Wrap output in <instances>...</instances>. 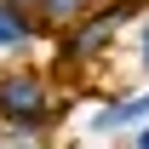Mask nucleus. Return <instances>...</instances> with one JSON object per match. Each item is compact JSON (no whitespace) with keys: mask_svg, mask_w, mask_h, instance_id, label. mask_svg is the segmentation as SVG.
I'll list each match as a JSON object with an SVG mask.
<instances>
[{"mask_svg":"<svg viewBox=\"0 0 149 149\" xmlns=\"http://www.w3.org/2000/svg\"><path fill=\"white\" fill-rule=\"evenodd\" d=\"M52 120H57V92L40 69L17 63V69L0 74V126H12L17 138H35Z\"/></svg>","mask_w":149,"mask_h":149,"instance_id":"nucleus-1","label":"nucleus"},{"mask_svg":"<svg viewBox=\"0 0 149 149\" xmlns=\"http://www.w3.org/2000/svg\"><path fill=\"white\" fill-rule=\"evenodd\" d=\"M143 120H149V92H138V97L103 103V109L92 115V132H126V126H143Z\"/></svg>","mask_w":149,"mask_h":149,"instance_id":"nucleus-4","label":"nucleus"},{"mask_svg":"<svg viewBox=\"0 0 149 149\" xmlns=\"http://www.w3.org/2000/svg\"><path fill=\"white\" fill-rule=\"evenodd\" d=\"M0 149H6V143H0Z\"/></svg>","mask_w":149,"mask_h":149,"instance_id":"nucleus-10","label":"nucleus"},{"mask_svg":"<svg viewBox=\"0 0 149 149\" xmlns=\"http://www.w3.org/2000/svg\"><path fill=\"white\" fill-rule=\"evenodd\" d=\"M138 6H143V0H103V6H92L80 23L57 29V63H97V57L115 46L120 23L138 17Z\"/></svg>","mask_w":149,"mask_h":149,"instance_id":"nucleus-2","label":"nucleus"},{"mask_svg":"<svg viewBox=\"0 0 149 149\" xmlns=\"http://www.w3.org/2000/svg\"><path fill=\"white\" fill-rule=\"evenodd\" d=\"M12 6H29V12H35V0H12Z\"/></svg>","mask_w":149,"mask_h":149,"instance_id":"nucleus-8","label":"nucleus"},{"mask_svg":"<svg viewBox=\"0 0 149 149\" xmlns=\"http://www.w3.org/2000/svg\"><path fill=\"white\" fill-rule=\"evenodd\" d=\"M138 69H149V17L138 23Z\"/></svg>","mask_w":149,"mask_h":149,"instance_id":"nucleus-6","label":"nucleus"},{"mask_svg":"<svg viewBox=\"0 0 149 149\" xmlns=\"http://www.w3.org/2000/svg\"><path fill=\"white\" fill-rule=\"evenodd\" d=\"M92 6H103V0H35V23L40 29H69V23H80Z\"/></svg>","mask_w":149,"mask_h":149,"instance_id":"nucleus-5","label":"nucleus"},{"mask_svg":"<svg viewBox=\"0 0 149 149\" xmlns=\"http://www.w3.org/2000/svg\"><path fill=\"white\" fill-rule=\"evenodd\" d=\"M40 40V23L29 6H12V0H0V52H29Z\"/></svg>","mask_w":149,"mask_h":149,"instance_id":"nucleus-3","label":"nucleus"},{"mask_svg":"<svg viewBox=\"0 0 149 149\" xmlns=\"http://www.w3.org/2000/svg\"><path fill=\"white\" fill-rule=\"evenodd\" d=\"M6 149H35V143H6Z\"/></svg>","mask_w":149,"mask_h":149,"instance_id":"nucleus-9","label":"nucleus"},{"mask_svg":"<svg viewBox=\"0 0 149 149\" xmlns=\"http://www.w3.org/2000/svg\"><path fill=\"white\" fill-rule=\"evenodd\" d=\"M132 149H149V120L138 126V138H132Z\"/></svg>","mask_w":149,"mask_h":149,"instance_id":"nucleus-7","label":"nucleus"}]
</instances>
